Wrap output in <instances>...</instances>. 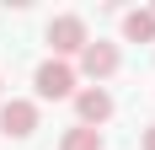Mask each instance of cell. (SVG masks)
I'll list each match as a JSON object with an SVG mask.
<instances>
[{"label": "cell", "instance_id": "obj_5", "mask_svg": "<svg viewBox=\"0 0 155 150\" xmlns=\"http://www.w3.org/2000/svg\"><path fill=\"white\" fill-rule=\"evenodd\" d=\"M75 113H80L86 129H102V123L112 118V91L107 86H80L75 91Z\"/></svg>", "mask_w": 155, "mask_h": 150}, {"label": "cell", "instance_id": "obj_6", "mask_svg": "<svg viewBox=\"0 0 155 150\" xmlns=\"http://www.w3.org/2000/svg\"><path fill=\"white\" fill-rule=\"evenodd\" d=\"M123 38L128 43H155V11H123Z\"/></svg>", "mask_w": 155, "mask_h": 150}, {"label": "cell", "instance_id": "obj_3", "mask_svg": "<svg viewBox=\"0 0 155 150\" xmlns=\"http://www.w3.org/2000/svg\"><path fill=\"white\" fill-rule=\"evenodd\" d=\"M0 134H5V139H27V134H38V102H27V97L0 102Z\"/></svg>", "mask_w": 155, "mask_h": 150}, {"label": "cell", "instance_id": "obj_9", "mask_svg": "<svg viewBox=\"0 0 155 150\" xmlns=\"http://www.w3.org/2000/svg\"><path fill=\"white\" fill-rule=\"evenodd\" d=\"M150 11H155V5H150Z\"/></svg>", "mask_w": 155, "mask_h": 150}, {"label": "cell", "instance_id": "obj_8", "mask_svg": "<svg viewBox=\"0 0 155 150\" xmlns=\"http://www.w3.org/2000/svg\"><path fill=\"white\" fill-rule=\"evenodd\" d=\"M144 150H155V123H150V129H144Z\"/></svg>", "mask_w": 155, "mask_h": 150}, {"label": "cell", "instance_id": "obj_7", "mask_svg": "<svg viewBox=\"0 0 155 150\" xmlns=\"http://www.w3.org/2000/svg\"><path fill=\"white\" fill-rule=\"evenodd\" d=\"M59 150H102V129H86V123H75V129H64Z\"/></svg>", "mask_w": 155, "mask_h": 150}, {"label": "cell", "instance_id": "obj_4", "mask_svg": "<svg viewBox=\"0 0 155 150\" xmlns=\"http://www.w3.org/2000/svg\"><path fill=\"white\" fill-rule=\"evenodd\" d=\"M118 64H123L118 43H102V38H91V43L80 48V75H91L96 86H102L107 75H118Z\"/></svg>", "mask_w": 155, "mask_h": 150}, {"label": "cell", "instance_id": "obj_1", "mask_svg": "<svg viewBox=\"0 0 155 150\" xmlns=\"http://www.w3.org/2000/svg\"><path fill=\"white\" fill-rule=\"evenodd\" d=\"M32 86L43 102H64V97H75V64L70 59H43L38 75H32Z\"/></svg>", "mask_w": 155, "mask_h": 150}, {"label": "cell", "instance_id": "obj_2", "mask_svg": "<svg viewBox=\"0 0 155 150\" xmlns=\"http://www.w3.org/2000/svg\"><path fill=\"white\" fill-rule=\"evenodd\" d=\"M91 43V32H86V16H54L48 22V48H54V59H70V54H80V48Z\"/></svg>", "mask_w": 155, "mask_h": 150}]
</instances>
